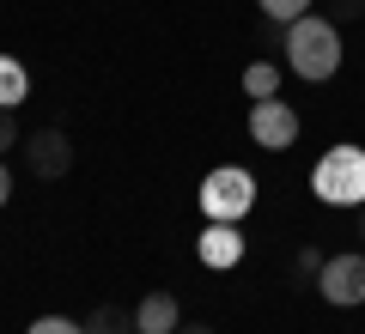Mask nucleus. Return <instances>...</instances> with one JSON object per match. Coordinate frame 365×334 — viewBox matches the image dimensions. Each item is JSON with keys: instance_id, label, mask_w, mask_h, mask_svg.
<instances>
[{"instance_id": "nucleus-1", "label": "nucleus", "mask_w": 365, "mask_h": 334, "mask_svg": "<svg viewBox=\"0 0 365 334\" xmlns=\"http://www.w3.org/2000/svg\"><path fill=\"white\" fill-rule=\"evenodd\" d=\"M280 61L292 79L304 85H323L341 73V25H329L323 13H304L292 25H280Z\"/></svg>"}, {"instance_id": "nucleus-2", "label": "nucleus", "mask_w": 365, "mask_h": 334, "mask_svg": "<svg viewBox=\"0 0 365 334\" xmlns=\"http://www.w3.org/2000/svg\"><path fill=\"white\" fill-rule=\"evenodd\" d=\"M311 194L323 207H365V152L359 146H329L311 170Z\"/></svg>"}, {"instance_id": "nucleus-3", "label": "nucleus", "mask_w": 365, "mask_h": 334, "mask_svg": "<svg viewBox=\"0 0 365 334\" xmlns=\"http://www.w3.org/2000/svg\"><path fill=\"white\" fill-rule=\"evenodd\" d=\"M250 207H256V177H250L244 165H220V170L201 177V213H207V219L237 225Z\"/></svg>"}, {"instance_id": "nucleus-4", "label": "nucleus", "mask_w": 365, "mask_h": 334, "mask_svg": "<svg viewBox=\"0 0 365 334\" xmlns=\"http://www.w3.org/2000/svg\"><path fill=\"white\" fill-rule=\"evenodd\" d=\"M250 140H256L262 152H287V146L299 140V110H292L287 98H256L250 103Z\"/></svg>"}, {"instance_id": "nucleus-5", "label": "nucleus", "mask_w": 365, "mask_h": 334, "mask_svg": "<svg viewBox=\"0 0 365 334\" xmlns=\"http://www.w3.org/2000/svg\"><path fill=\"white\" fill-rule=\"evenodd\" d=\"M317 286H323V298L335 310L365 304V249H341V256H329L323 273H317Z\"/></svg>"}, {"instance_id": "nucleus-6", "label": "nucleus", "mask_w": 365, "mask_h": 334, "mask_svg": "<svg viewBox=\"0 0 365 334\" xmlns=\"http://www.w3.org/2000/svg\"><path fill=\"white\" fill-rule=\"evenodd\" d=\"M25 170H31V177H43V182L67 177V170H73V140H67L61 128L25 134Z\"/></svg>"}, {"instance_id": "nucleus-7", "label": "nucleus", "mask_w": 365, "mask_h": 334, "mask_svg": "<svg viewBox=\"0 0 365 334\" xmlns=\"http://www.w3.org/2000/svg\"><path fill=\"white\" fill-rule=\"evenodd\" d=\"M195 256H201V268H237L244 261V231L225 225V219H207L195 237Z\"/></svg>"}, {"instance_id": "nucleus-8", "label": "nucleus", "mask_w": 365, "mask_h": 334, "mask_svg": "<svg viewBox=\"0 0 365 334\" xmlns=\"http://www.w3.org/2000/svg\"><path fill=\"white\" fill-rule=\"evenodd\" d=\"M134 322H140V334H177V322H182L177 292H146L134 304Z\"/></svg>"}, {"instance_id": "nucleus-9", "label": "nucleus", "mask_w": 365, "mask_h": 334, "mask_svg": "<svg viewBox=\"0 0 365 334\" xmlns=\"http://www.w3.org/2000/svg\"><path fill=\"white\" fill-rule=\"evenodd\" d=\"M86 334H140V322H134L128 304H98L86 316Z\"/></svg>"}, {"instance_id": "nucleus-10", "label": "nucleus", "mask_w": 365, "mask_h": 334, "mask_svg": "<svg viewBox=\"0 0 365 334\" xmlns=\"http://www.w3.org/2000/svg\"><path fill=\"white\" fill-rule=\"evenodd\" d=\"M31 98V73L13 61V55H0V110H19Z\"/></svg>"}, {"instance_id": "nucleus-11", "label": "nucleus", "mask_w": 365, "mask_h": 334, "mask_svg": "<svg viewBox=\"0 0 365 334\" xmlns=\"http://www.w3.org/2000/svg\"><path fill=\"white\" fill-rule=\"evenodd\" d=\"M280 73H287V61H250L244 67V91L250 98H280Z\"/></svg>"}, {"instance_id": "nucleus-12", "label": "nucleus", "mask_w": 365, "mask_h": 334, "mask_svg": "<svg viewBox=\"0 0 365 334\" xmlns=\"http://www.w3.org/2000/svg\"><path fill=\"white\" fill-rule=\"evenodd\" d=\"M262 6V19H268V25H292V19H304L317 6V0H256Z\"/></svg>"}, {"instance_id": "nucleus-13", "label": "nucleus", "mask_w": 365, "mask_h": 334, "mask_svg": "<svg viewBox=\"0 0 365 334\" xmlns=\"http://www.w3.org/2000/svg\"><path fill=\"white\" fill-rule=\"evenodd\" d=\"M323 19H329V25H359L365 0H323Z\"/></svg>"}, {"instance_id": "nucleus-14", "label": "nucleus", "mask_w": 365, "mask_h": 334, "mask_svg": "<svg viewBox=\"0 0 365 334\" xmlns=\"http://www.w3.org/2000/svg\"><path fill=\"white\" fill-rule=\"evenodd\" d=\"M323 261H329L323 249H317V244H304L299 256H292V273H299V280H317V273H323Z\"/></svg>"}, {"instance_id": "nucleus-15", "label": "nucleus", "mask_w": 365, "mask_h": 334, "mask_svg": "<svg viewBox=\"0 0 365 334\" xmlns=\"http://www.w3.org/2000/svg\"><path fill=\"white\" fill-rule=\"evenodd\" d=\"M25 334H86V322H73V316H37Z\"/></svg>"}, {"instance_id": "nucleus-16", "label": "nucleus", "mask_w": 365, "mask_h": 334, "mask_svg": "<svg viewBox=\"0 0 365 334\" xmlns=\"http://www.w3.org/2000/svg\"><path fill=\"white\" fill-rule=\"evenodd\" d=\"M13 146H25V134H19V122H13V110H0V158L13 152Z\"/></svg>"}, {"instance_id": "nucleus-17", "label": "nucleus", "mask_w": 365, "mask_h": 334, "mask_svg": "<svg viewBox=\"0 0 365 334\" xmlns=\"http://www.w3.org/2000/svg\"><path fill=\"white\" fill-rule=\"evenodd\" d=\"M353 244L365 249V207H353Z\"/></svg>"}, {"instance_id": "nucleus-18", "label": "nucleus", "mask_w": 365, "mask_h": 334, "mask_svg": "<svg viewBox=\"0 0 365 334\" xmlns=\"http://www.w3.org/2000/svg\"><path fill=\"white\" fill-rule=\"evenodd\" d=\"M6 201H13V170L0 165V207H6Z\"/></svg>"}, {"instance_id": "nucleus-19", "label": "nucleus", "mask_w": 365, "mask_h": 334, "mask_svg": "<svg viewBox=\"0 0 365 334\" xmlns=\"http://www.w3.org/2000/svg\"><path fill=\"white\" fill-rule=\"evenodd\" d=\"M177 334H213V328H207V322H189V316H182V322H177Z\"/></svg>"}]
</instances>
